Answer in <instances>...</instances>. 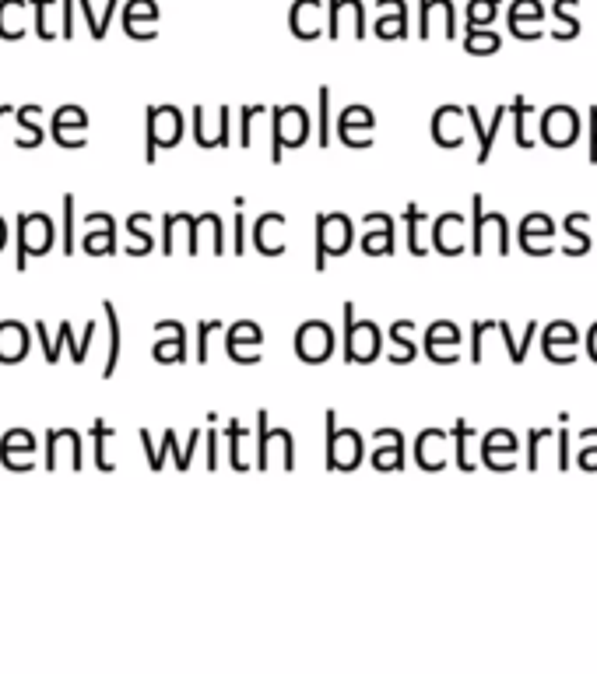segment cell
Instances as JSON below:
<instances>
[{"mask_svg":"<svg viewBox=\"0 0 597 674\" xmlns=\"http://www.w3.org/2000/svg\"><path fill=\"white\" fill-rule=\"evenodd\" d=\"M552 236H555V222L545 215V211H531V215H524V222H520V246H524V253H531V257H548L552 253Z\"/></svg>","mask_w":597,"mask_h":674,"instance_id":"cell-18","label":"cell"},{"mask_svg":"<svg viewBox=\"0 0 597 674\" xmlns=\"http://www.w3.org/2000/svg\"><path fill=\"white\" fill-rule=\"evenodd\" d=\"M32 348V337L29 327L22 320H0V362L4 366H15L29 355Z\"/></svg>","mask_w":597,"mask_h":674,"instance_id":"cell-25","label":"cell"},{"mask_svg":"<svg viewBox=\"0 0 597 674\" xmlns=\"http://www.w3.org/2000/svg\"><path fill=\"white\" fill-rule=\"evenodd\" d=\"M67 127L85 130V127H88V113H85V109H81V106H60L57 113H53V120H50L53 137H57V134H64Z\"/></svg>","mask_w":597,"mask_h":674,"instance_id":"cell-40","label":"cell"},{"mask_svg":"<svg viewBox=\"0 0 597 674\" xmlns=\"http://www.w3.org/2000/svg\"><path fill=\"white\" fill-rule=\"evenodd\" d=\"M313 120L306 113V106L288 102V106L271 109V162L285 158V148H303L310 141Z\"/></svg>","mask_w":597,"mask_h":674,"instance_id":"cell-1","label":"cell"},{"mask_svg":"<svg viewBox=\"0 0 597 674\" xmlns=\"http://www.w3.org/2000/svg\"><path fill=\"white\" fill-rule=\"evenodd\" d=\"M464 120H468V109L461 106H439L432 113V141L439 148H461L464 144Z\"/></svg>","mask_w":597,"mask_h":674,"instance_id":"cell-19","label":"cell"},{"mask_svg":"<svg viewBox=\"0 0 597 674\" xmlns=\"http://www.w3.org/2000/svg\"><path fill=\"white\" fill-rule=\"evenodd\" d=\"M576 345H580V330H576L573 320H552L541 330V348H545L548 359L559 362V366L576 362Z\"/></svg>","mask_w":597,"mask_h":674,"instance_id":"cell-13","label":"cell"},{"mask_svg":"<svg viewBox=\"0 0 597 674\" xmlns=\"http://www.w3.org/2000/svg\"><path fill=\"white\" fill-rule=\"evenodd\" d=\"M590 162H597V106L590 109Z\"/></svg>","mask_w":597,"mask_h":674,"instance_id":"cell-57","label":"cell"},{"mask_svg":"<svg viewBox=\"0 0 597 674\" xmlns=\"http://www.w3.org/2000/svg\"><path fill=\"white\" fill-rule=\"evenodd\" d=\"M411 334H415V320H394V327H390V341H394V348H390V362H394V366H408V362L418 355Z\"/></svg>","mask_w":597,"mask_h":674,"instance_id":"cell-29","label":"cell"},{"mask_svg":"<svg viewBox=\"0 0 597 674\" xmlns=\"http://www.w3.org/2000/svg\"><path fill=\"white\" fill-rule=\"evenodd\" d=\"M85 225H102V229L88 232V236L81 239L85 253H92V257H113V253H116V222H113V215H109V211H88Z\"/></svg>","mask_w":597,"mask_h":674,"instance_id":"cell-23","label":"cell"},{"mask_svg":"<svg viewBox=\"0 0 597 674\" xmlns=\"http://www.w3.org/2000/svg\"><path fill=\"white\" fill-rule=\"evenodd\" d=\"M587 355H590V362H597V320L590 323V330H587Z\"/></svg>","mask_w":597,"mask_h":674,"instance_id":"cell-59","label":"cell"},{"mask_svg":"<svg viewBox=\"0 0 597 674\" xmlns=\"http://www.w3.org/2000/svg\"><path fill=\"white\" fill-rule=\"evenodd\" d=\"M116 436V429L113 425H106L102 422V418H95L92 422V446H95V467H99V471H113V460L106 457V439H113Z\"/></svg>","mask_w":597,"mask_h":674,"instance_id":"cell-38","label":"cell"},{"mask_svg":"<svg viewBox=\"0 0 597 674\" xmlns=\"http://www.w3.org/2000/svg\"><path fill=\"white\" fill-rule=\"evenodd\" d=\"M64 253L74 257V194H64Z\"/></svg>","mask_w":597,"mask_h":674,"instance_id":"cell-48","label":"cell"},{"mask_svg":"<svg viewBox=\"0 0 597 674\" xmlns=\"http://www.w3.org/2000/svg\"><path fill=\"white\" fill-rule=\"evenodd\" d=\"M95 330H99V323L95 320H88L85 323V334L78 337V341H74V327L71 323H60V334H64V345L71 348V359H74V366H81V362L88 359V348H92V337H95Z\"/></svg>","mask_w":597,"mask_h":674,"instance_id":"cell-36","label":"cell"},{"mask_svg":"<svg viewBox=\"0 0 597 674\" xmlns=\"http://www.w3.org/2000/svg\"><path fill=\"white\" fill-rule=\"evenodd\" d=\"M39 113H43V109H39V106H18V109H15L18 127L25 130V141H18V144H22V148H39V144H43L46 130L36 123V116H39Z\"/></svg>","mask_w":597,"mask_h":674,"instance_id":"cell-37","label":"cell"},{"mask_svg":"<svg viewBox=\"0 0 597 674\" xmlns=\"http://www.w3.org/2000/svg\"><path fill=\"white\" fill-rule=\"evenodd\" d=\"M404 222H408V250L415 253V257H425V253H429V239H425L429 215H425L418 204H408V208H404Z\"/></svg>","mask_w":597,"mask_h":674,"instance_id":"cell-31","label":"cell"},{"mask_svg":"<svg viewBox=\"0 0 597 674\" xmlns=\"http://www.w3.org/2000/svg\"><path fill=\"white\" fill-rule=\"evenodd\" d=\"M510 113H513V137H517V144L520 148H534L541 137V113L527 102V95H513Z\"/></svg>","mask_w":597,"mask_h":674,"instance_id":"cell-22","label":"cell"},{"mask_svg":"<svg viewBox=\"0 0 597 674\" xmlns=\"http://www.w3.org/2000/svg\"><path fill=\"white\" fill-rule=\"evenodd\" d=\"M461 327L454 320H436L429 330H425V355L439 366H457V345H461Z\"/></svg>","mask_w":597,"mask_h":674,"instance_id":"cell-14","label":"cell"},{"mask_svg":"<svg viewBox=\"0 0 597 674\" xmlns=\"http://www.w3.org/2000/svg\"><path fill=\"white\" fill-rule=\"evenodd\" d=\"M580 467L583 471H597V439H587V446L580 450Z\"/></svg>","mask_w":597,"mask_h":674,"instance_id":"cell-53","label":"cell"},{"mask_svg":"<svg viewBox=\"0 0 597 674\" xmlns=\"http://www.w3.org/2000/svg\"><path fill=\"white\" fill-rule=\"evenodd\" d=\"M285 225L288 218L281 215V211H264V215L253 222V246H257V253H264V257H281L288 246L285 239Z\"/></svg>","mask_w":597,"mask_h":674,"instance_id":"cell-17","label":"cell"},{"mask_svg":"<svg viewBox=\"0 0 597 674\" xmlns=\"http://www.w3.org/2000/svg\"><path fill=\"white\" fill-rule=\"evenodd\" d=\"M552 439H555L552 429H531L527 432V446H531V450H527V467H531V471H538L541 467V453L548 450Z\"/></svg>","mask_w":597,"mask_h":674,"instance_id":"cell-42","label":"cell"},{"mask_svg":"<svg viewBox=\"0 0 597 674\" xmlns=\"http://www.w3.org/2000/svg\"><path fill=\"white\" fill-rule=\"evenodd\" d=\"M144 162H155L159 148H176L183 141V113L176 106L144 109Z\"/></svg>","mask_w":597,"mask_h":674,"instance_id":"cell-3","label":"cell"},{"mask_svg":"<svg viewBox=\"0 0 597 674\" xmlns=\"http://www.w3.org/2000/svg\"><path fill=\"white\" fill-rule=\"evenodd\" d=\"M197 229H208L211 232V253L215 257H222L225 253V225H222V215L218 211H204V215H197Z\"/></svg>","mask_w":597,"mask_h":674,"instance_id":"cell-41","label":"cell"},{"mask_svg":"<svg viewBox=\"0 0 597 674\" xmlns=\"http://www.w3.org/2000/svg\"><path fill=\"white\" fill-rule=\"evenodd\" d=\"M373 443H380L373 450V467L376 471H401L404 467V436L397 429H376Z\"/></svg>","mask_w":597,"mask_h":674,"instance_id":"cell-26","label":"cell"},{"mask_svg":"<svg viewBox=\"0 0 597 674\" xmlns=\"http://www.w3.org/2000/svg\"><path fill=\"white\" fill-rule=\"evenodd\" d=\"M446 439L450 432L446 429H425L415 443V460L422 471H443L446 467Z\"/></svg>","mask_w":597,"mask_h":674,"instance_id":"cell-27","label":"cell"},{"mask_svg":"<svg viewBox=\"0 0 597 674\" xmlns=\"http://www.w3.org/2000/svg\"><path fill=\"white\" fill-rule=\"evenodd\" d=\"M468 50H471V53H492V50H499V36H492V32H478V29H471V36H468Z\"/></svg>","mask_w":597,"mask_h":674,"instance_id":"cell-49","label":"cell"},{"mask_svg":"<svg viewBox=\"0 0 597 674\" xmlns=\"http://www.w3.org/2000/svg\"><path fill=\"white\" fill-rule=\"evenodd\" d=\"M137 436H141V446H144V453H148V467H152V471H162L159 450H155V446H152V432L141 429V432H137Z\"/></svg>","mask_w":597,"mask_h":674,"instance_id":"cell-52","label":"cell"},{"mask_svg":"<svg viewBox=\"0 0 597 674\" xmlns=\"http://www.w3.org/2000/svg\"><path fill=\"white\" fill-rule=\"evenodd\" d=\"M492 18V0H485V4H475L471 8V22H475V29H478V22H489Z\"/></svg>","mask_w":597,"mask_h":674,"instance_id":"cell-56","label":"cell"},{"mask_svg":"<svg viewBox=\"0 0 597 674\" xmlns=\"http://www.w3.org/2000/svg\"><path fill=\"white\" fill-rule=\"evenodd\" d=\"M566 236H573V243L569 246H562V253L566 257H583V253H590V232H587V225H590V215L587 211H573V215H566Z\"/></svg>","mask_w":597,"mask_h":674,"instance_id":"cell-30","label":"cell"},{"mask_svg":"<svg viewBox=\"0 0 597 674\" xmlns=\"http://www.w3.org/2000/svg\"><path fill=\"white\" fill-rule=\"evenodd\" d=\"M380 36L390 39V36H404V18H387V22H380Z\"/></svg>","mask_w":597,"mask_h":674,"instance_id":"cell-55","label":"cell"},{"mask_svg":"<svg viewBox=\"0 0 597 674\" xmlns=\"http://www.w3.org/2000/svg\"><path fill=\"white\" fill-rule=\"evenodd\" d=\"M15 453H29V457L36 453V436L29 429H11L0 439V460H4V467L8 471H29L32 460H18Z\"/></svg>","mask_w":597,"mask_h":674,"instance_id":"cell-28","label":"cell"},{"mask_svg":"<svg viewBox=\"0 0 597 674\" xmlns=\"http://www.w3.org/2000/svg\"><path fill=\"white\" fill-rule=\"evenodd\" d=\"M475 436H478V429H471V425L464 422V418H461V422H454V443H457L454 453H457V467H461V471H475V467H478L475 460L468 457V443Z\"/></svg>","mask_w":597,"mask_h":674,"instance_id":"cell-39","label":"cell"},{"mask_svg":"<svg viewBox=\"0 0 597 674\" xmlns=\"http://www.w3.org/2000/svg\"><path fill=\"white\" fill-rule=\"evenodd\" d=\"M4 243H8V222L0 218V250H4Z\"/></svg>","mask_w":597,"mask_h":674,"instance_id":"cell-61","label":"cell"},{"mask_svg":"<svg viewBox=\"0 0 597 674\" xmlns=\"http://www.w3.org/2000/svg\"><path fill=\"white\" fill-rule=\"evenodd\" d=\"M341 316H345V362L369 366V362L380 359L383 352L380 327H376L373 320H355V302H345Z\"/></svg>","mask_w":597,"mask_h":674,"instance_id":"cell-5","label":"cell"},{"mask_svg":"<svg viewBox=\"0 0 597 674\" xmlns=\"http://www.w3.org/2000/svg\"><path fill=\"white\" fill-rule=\"evenodd\" d=\"M429 32H443V36L454 39V15H450V4H429V8H422V36H429Z\"/></svg>","mask_w":597,"mask_h":674,"instance_id":"cell-34","label":"cell"},{"mask_svg":"<svg viewBox=\"0 0 597 674\" xmlns=\"http://www.w3.org/2000/svg\"><path fill=\"white\" fill-rule=\"evenodd\" d=\"M8 113H15V106H0V116H8Z\"/></svg>","mask_w":597,"mask_h":674,"instance_id":"cell-62","label":"cell"},{"mask_svg":"<svg viewBox=\"0 0 597 674\" xmlns=\"http://www.w3.org/2000/svg\"><path fill=\"white\" fill-rule=\"evenodd\" d=\"M555 467L566 471L569 467V429H559V453H555Z\"/></svg>","mask_w":597,"mask_h":674,"instance_id":"cell-54","label":"cell"},{"mask_svg":"<svg viewBox=\"0 0 597 674\" xmlns=\"http://www.w3.org/2000/svg\"><path fill=\"white\" fill-rule=\"evenodd\" d=\"M260 345H264V327L253 320H239L225 330V352L239 366H253L260 362Z\"/></svg>","mask_w":597,"mask_h":674,"instance_id":"cell-11","label":"cell"},{"mask_svg":"<svg viewBox=\"0 0 597 674\" xmlns=\"http://www.w3.org/2000/svg\"><path fill=\"white\" fill-rule=\"evenodd\" d=\"M232 239H236V243H232V253H236V257H243V253H246V218H243V208H236V222H232Z\"/></svg>","mask_w":597,"mask_h":674,"instance_id":"cell-51","label":"cell"},{"mask_svg":"<svg viewBox=\"0 0 597 674\" xmlns=\"http://www.w3.org/2000/svg\"><path fill=\"white\" fill-rule=\"evenodd\" d=\"M295 352L299 359L317 366V362H327L334 352V330L327 327L324 320H306L303 327L295 330Z\"/></svg>","mask_w":597,"mask_h":674,"instance_id":"cell-12","label":"cell"},{"mask_svg":"<svg viewBox=\"0 0 597 674\" xmlns=\"http://www.w3.org/2000/svg\"><path fill=\"white\" fill-rule=\"evenodd\" d=\"M208 467H211V471L218 467V432L215 429L208 432Z\"/></svg>","mask_w":597,"mask_h":674,"instance_id":"cell-58","label":"cell"},{"mask_svg":"<svg viewBox=\"0 0 597 674\" xmlns=\"http://www.w3.org/2000/svg\"><path fill=\"white\" fill-rule=\"evenodd\" d=\"M348 127H366V130H373L376 127V113L369 106H348V109H341L338 130H348Z\"/></svg>","mask_w":597,"mask_h":674,"instance_id":"cell-43","label":"cell"},{"mask_svg":"<svg viewBox=\"0 0 597 674\" xmlns=\"http://www.w3.org/2000/svg\"><path fill=\"white\" fill-rule=\"evenodd\" d=\"M489 239H496V253L510 257V222L503 211H485V197H471V250L482 257L489 250Z\"/></svg>","mask_w":597,"mask_h":674,"instance_id":"cell-6","label":"cell"},{"mask_svg":"<svg viewBox=\"0 0 597 674\" xmlns=\"http://www.w3.org/2000/svg\"><path fill=\"white\" fill-rule=\"evenodd\" d=\"M468 109V120L471 127H475V137H478V165H485L492 158V148H496V134L499 127H503L506 113H510V106H496L492 109V120L482 123V113H478V106H464Z\"/></svg>","mask_w":597,"mask_h":674,"instance_id":"cell-24","label":"cell"},{"mask_svg":"<svg viewBox=\"0 0 597 674\" xmlns=\"http://www.w3.org/2000/svg\"><path fill=\"white\" fill-rule=\"evenodd\" d=\"M257 467H285V471H292L295 467V439L288 429H271L267 425V411L260 408L257 411Z\"/></svg>","mask_w":597,"mask_h":674,"instance_id":"cell-7","label":"cell"},{"mask_svg":"<svg viewBox=\"0 0 597 674\" xmlns=\"http://www.w3.org/2000/svg\"><path fill=\"white\" fill-rule=\"evenodd\" d=\"M53 239H57V225L46 211H22L18 215V253H15V267L25 271L32 257H46L53 250Z\"/></svg>","mask_w":597,"mask_h":674,"instance_id":"cell-2","label":"cell"},{"mask_svg":"<svg viewBox=\"0 0 597 674\" xmlns=\"http://www.w3.org/2000/svg\"><path fill=\"white\" fill-rule=\"evenodd\" d=\"M36 334H39V345H43V355H50L53 352V341H50V334H46V323L43 320L36 323Z\"/></svg>","mask_w":597,"mask_h":674,"instance_id":"cell-60","label":"cell"},{"mask_svg":"<svg viewBox=\"0 0 597 674\" xmlns=\"http://www.w3.org/2000/svg\"><path fill=\"white\" fill-rule=\"evenodd\" d=\"M366 236H362V253L366 257H390L394 253V218L387 211H373L362 218Z\"/></svg>","mask_w":597,"mask_h":674,"instance_id":"cell-20","label":"cell"},{"mask_svg":"<svg viewBox=\"0 0 597 674\" xmlns=\"http://www.w3.org/2000/svg\"><path fill=\"white\" fill-rule=\"evenodd\" d=\"M229 120H232L229 106H218L215 116L204 106H194V141L201 148H229Z\"/></svg>","mask_w":597,"mask_h":674,"instance_id":"cell-15","label":"cell"},{"mask_svg":"<svg viewBox=\"0 0 597 674\" xmlns=\"http://www.w3.org/2000/svg\"><path fill=\"white\" fill-rule=\"evenodd\" d=\"M215 330H225L222 320H201L197 323V362H208V341Z\"/></svg>","mask_w":597,"mask_h":674,"instance_id":"cell-47","label":"cell"},{"mask_svg":"<svg viewBox=\"0 0 597 674\" xmlns=\"http://www.w3.org/2000/svg\"><path fill=\"white\" fill-rule=\"evenodd\" d=\"M102 313H106V323H109V355H106V366H102V376L113 380L116 362H120V316H116V306L109 299L102 302Z\"/></svg>","mask_w":597,"mask_h":674,"instance_id":"cell-33","label":"cell"},{"mask_svg":"<svg viewBox=\"0 0 597 674\" xmlns=\"http://www.w3.org/2000/svg\"><path fill=\"white\" fill-rule=\"evenodd\" d=\"M260 113H267L264 106H243L239 109V144L243 148H250L253 144V120H257Z\"/></svg>","mask_w":597,"mask_h":674,"instance_id":"cell-46","label":"cell"},{"mask_svg":"<svg viewBox=\"0 0 597 674\" xmlns=\"http://www.w3.org/2000/svg\"><path fill=\"white\" fill-rule=\"evenodd\" d=\"M362 464V436L338 429V411L327 408V471H355Z\"/></svg>","mask_w":597,"mask_h":674,"instance_id":"cell-8","label":"cell"},{"mask_svg":"<svg viewBox=\"0 0 597 674\" xmlns=\"http://www.w3.org/2000/svg\"><path fill=\"white\" fill-rule=\"evenodd\" d=\"M432 246H436L443 257H461L471 246L468 218L457 215V211H443V215L432 222Z\"/></svg>","mask_w":597,"mask_h":674,"instance_id":"cell-10","label":"cell"},{"mask_svg":"<svg viewBox=\"0 0 597 674\" xmlns=\"http://www.w3.org/2000/svg\"><path fill=\"white\" fill-rule=\"evenodd\" d=\"M155 334H159L152 348L155 362H187V327L180 320H159Z\"/></svg>","mask_w":597,"mask_h":674,"instance_id":"cell-21","label":"cell"},{"mask_svg":"<svg viewBox=\"0 0 597 674\" xmlns=\"http://www.w3.org/2000/svg\"><path fill=\"white\" fill-rule=\"evenodd\" d=\"M355 243V225L345 211H320L317 215V257L313 267L324 271L331 257H345L348 246Z\"/></svg>","mask_w":597,"mask_h":674,"instance_id":"cell-4","label":"cell"},{"mask_svg":"<svg viewBox=\"0 0 597 674\" xmlns=\"http://www.w3.org/2000/svg\"><path fill=\"white\" fill-rule=\"evenodd\" d=\"M520 443L510 429H489L482 439V464L492 471H513L517 467Z\"/></svg>","mask_w":597,"mask_h":674,"instance_id":"cell-16","label":"cell"},{"mask_svg":"<svg viewBox=\"0 0 597 674\" xmlns=\"http://www.w3.org/2000/svg\"><path fill=\"white\" fill-rule=\"evenodd\" d=\"M499 334H503V345H506V352H510V359L517 362H524L527 359V352H531V345H534V337H538V323H527V334H524V341H517L513 337V330H510V323L506 320H499Z\"/></svg>","mask_w":597,"mask_h":674,"instance_id":"cell-35","label":"cell"},{"mask_svg":"<svg viewBox=\"0 0 597 674\" xmlns=\"http://www.w3.org/2000/svg\"><path fill=\"white\" fill-rule=\"evenodd\" d=\"M576 137H580V113L573 106L555 102L541 113V141L548 148H573Z\"/></svg>","mask_w":597,"mask_h":674,"instance_id":"cell-9","label":"cell"},{"mask_svg":"<svg viewBox=\"0 0 597 674\" xmlns=\"http://www.w3.org/2000/svg\"><path fill=\"white\" fill-rule=\"evenodd\" d=\"M243 436H246V425L239 418L229 422V464L236 471H246V460H243Z\"/></svg>","mask_w":597,"mask_h":674,"instance_id":"cell-45","label":"cell"},{"mask_svg":"<svg viewBox=\"0 0 597 674\" xmlns=\"http://www.w3.org/2000/svg\"><path fill=\"white\" fill-rule=\"evenodd\" d=\"M338 134L348 148H369V144H373V130L366 127H348V130H338Z\"/></svg>","mask_w":597,"mask_h":674,"instance_id":"cell-50","label":"cell"},{"mask_svg":"<svg viewBox=\"0 0 597 674\" xmlns=\"http://www.w3.org/2000/svg\"><path fill=\"white\" fill-rule=\"evenodd\" d=\"M317 99H320V113H317V144H320V148H327V144H331V88H320Z\"/></svg>","mask_w":597,"mask_h":674,"instance_id":"cell-44","label":"cell"},{"mask_svg":"<svg viewBox=\"0 0 597 674\" xmlns=\"http://www.w3.org/2000/svg\"><path fill=\"white\" fill-rule=\"evenodd\" d=\"M148 222H152V215H148V211H134V215L127 218V232L137 239V246H127L123 253H130V257H144V253L155 250V236L148 229H144Z\"/></svg>","mask_w":597,"mask_h":674,"instance_id":"cell-32","label":"cell"}]
</instances>
